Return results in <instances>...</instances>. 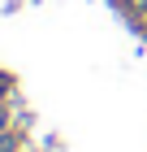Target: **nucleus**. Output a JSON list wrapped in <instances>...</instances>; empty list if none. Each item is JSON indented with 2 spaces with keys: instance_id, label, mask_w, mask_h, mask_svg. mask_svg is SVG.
<instances>
[{
  "instance_id": "1",
  "label": "nucleus",
  "mask_w": 147,
  "mask_h": 152,
  "mask_svg": "<svg viewBox=\"0 0 147 152\" xmlns=\"http://www.w3.org/2000/svg\"><path fill=\"white\" fill-rule=\"evenodd\" d=\"M130 9H134L138 18H147V0H130Z\"/></svg>"
},
{
  "instance_id": "2",
  "label": "nucleus",
  "mask_w": 147,
  "mask_h": 152,
  "mask_svg": "<svg viewBox=\"0 0 147 152\" xmlns=\"http://www.w3.org/2000/svg\"><path fill=\"white\" fill-rule=\"evenodd\" d=\"M0 152H13V139H9V135H0Z\"/></svg>"
},
{
  "instance_id": "3",
  "label": "nucleus",
  "mask_w": 147,
  "mask_h": 152,
  "mask_svg": "<svg viewBox=\"0 0 147 152\" xmlns=\"http://www.w3.org/2000/svg\"><path fill=\"white\" fill-rule=\"evenodd\" d=\"M0 126H4V113H0Z\"/></svg>"
}]
</instances>
